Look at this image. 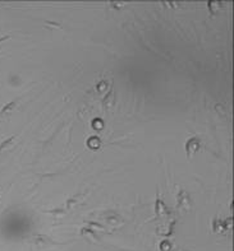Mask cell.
<instances>
[{"instance_id": "1", "label": "cell", "mask_w": 234, "mask_h": 251, "mask_svg": "<svg viewBox=\"0 0 234 251\" xmlns=\"http://www.w3.org/2000/svg\"><path fill=\"white\" fill-rule=\"evenodd\" d=\"M16 105H17V102L16 101H13V102H10V103L9 105H7L5 107H4V109L1 110V114H4V112H7V111H10L13 107H16Z\"/></svg>"}, {"instance_id": "2", "label": "cell", "mask_w": 234, "mask_h": 251, "mask_svg": "<svg viewBox=\"0 0 234 251\" xmlns=\"http://www.w3.org/2000/svg\"><path fill=\"white\" fill-rule=\"evenodd\" d=\"M13 139H14V137L9 138V139H7V140L4 142V143H1V145H0V150H3L4 148H7L9 144H12V143H13Z\"/></svg>"}]
</instances>
